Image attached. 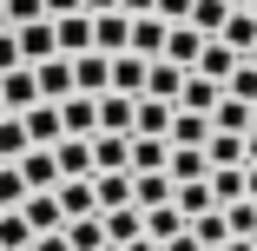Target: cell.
<instances>
[{"instance_id": "obj_29", "label": "cell", "mask_w": 257, "mask_h": 251, "mask_svg": "<svg viewBox=\"0 0 257 251\" xmlns=\"http://www.w3.org/2000/svg\"><path fill=\"white\" fill-rule=\"evenodd\" d=\"M218 40H224L231 53L244 60V53H250V40H257V20H250L244 7H231V14H224V27H218Z\"/></svg>"}, {"instance_id": "obj_13", "label": "cell", "mask_w": 257, "mask_h": 251, "mask_svg": "<svg viewBox=\"0 0 257 251\" xmlns=\"http://www.w3.org/2000/svg\"><path fill=\"white\" fill-rule=\"evenodd\" d=\"M218 99H224V86H218V79H204V73H185V86H178V99H172V106H185V113H211Z\"/></svg>"}, {"instance_id": "obj_18", "label": "cell", "mask_w": 257, "mask_h": 251, "mask_svg": "<svg viewBox=\"0 0 257 251\" xmlns=\"http://www.w3.org/2000/svg\"><path fill=\"white\" fill-rule=\"evenodd\" d=\"M20 126H27L33 145H53V139H60V106H53V99H33V106L20 113Z\"/></svg>"}, {"instance_id": "obj_43", "label": "cell", "mask_w": 257, "mask_h": 251, "mask_svg": "<svg viewBox=\"0 0 257 251\" xmlns=\"http://www.w3.org/2000/svg\"><path fill=\"white\" fill-rule=\"evenodd\" d=\"M27 251H73V244H66V231H33Z\"/></svg>"}, {"instance_id": "obj_6", "label": "cell", "mask_w": 257, "mask_h": 251, "mask_svg": "<svg viewBox=\"0 0 257 251\" xmlns=\"http://www.w3.org/2000/svg\"><path fill=\"white\" fill-rule=\"evenodd\" d=\"M125 53H139V60H159V53H165V20H159V14H132Z\"/></svg>"}, {"instance_id": "obj_57", "label": "cell", "mask_w": 257, "mask_h": 251, "mask_svg": "<svg viewBox=\"0 0 257 251\" xmlns=\"http://www.w3.org/2000/svg\"><path fill=\"white\" fill-rule=\"evenodd\" d=\"M0 113H7V106H0Z\"/></svg>"}, {"instance_id": "obj_45", "label": "cell", "mask_w": 257, "mask_h": 251, "mask_svg": "<svg viewBox=\"0 0 257 251\" xmlns=\"http://www.w3.org/2000/svg\"><path fill=\"white\" fill-rule=\"evenodd\" d=\"M159 251H204V244H198V238H191V231H178V238H165V244H159Z\"/></svg>"}, {"instance_id": "obj_55", "label": "cell", "mask_w": 257, "mask_h": 251, "mask_svg": "<svg viewBox=\"0 0 257 251\" xmlns=\"http://www.w3.org/2000/svg\"><path fill=\"white\" fill-rule=\"evenodd\" d=\"M231 7H250V0H231Z\"/></svg>"}, {"instance_id": "obj_9", "label": "cell", "mask_w": 257, "mask_h": 251, "mask_svg": "<svg viewBox=\"0 0 257 251\" xmlns=\"http://www.w3.org/2000/svg\"><path fill=\"white\" fill-rule=\"evenodd\" d=\"M99 132H132V93H92Z\"/></svg>"}, {"instance_id": "obj_31", "label": "cell", "mask_w": 257, "mask_h": 251, "mask_svg": "<svg viewBox=\"0 0 257 251\" xmlns=\"http://www.w3.org/2000/svg\"><path fill=\"white\" fill-rule=\"evenodd\" d=\"M185 231H191L204 251H218V244L231 238V225H224V212H218V205H211V212H198V218H185Z\"/></svg>"}, {"instance_id": "obj_39", "label": "cell", "mask_w": 257, "mask_h": 251, "mask_svg": "<svg viewBox=\"0 0 257 251\" xmlns=\"http://www.w3.org/2000/svg\"><path fill=\"white\" fill-rule=\"evenodd\" d=\"M27 145H33V139H27V126H20V113H0V159H20Z\"/></svg>"}, {"instance_id": "obj_50", "label": "cell", "mask_w": 257, "mask_h": 251, "mask_svg": "<svg viewBox=\"0 0 257 251\" xmlns=\"http://www.w3.org/2000/svg\"><path fill=\"white\" fill-rule=\"evenodd\" d=\"M119 14H152V0H119Z\"/></svg>"}, {"instance_id": "obj_46", "label": "cell", "mask_w": 257, "mask_h": 251, "mask_svg": "<svg viewBox=\"0 0 257 251\" xmlns=\"http://www.w3.org/2000/svg\"><path fill=\"white\" fill-rule=\"evenodd\" d=\"M40 7H46V20H53V14H86L79 0H40Z\"/></svg>"}, {"instance_id": "obj_15", "label": "cell", "mask_w": 257, "mask_h": 251, "mask_svg": "<svg viewBox=\"0 0 257 251\" xmlns=\"http://www.w3.org/2000/svg\"><path fill=\"white\" fill-rule=\"evenodd\" d=\"M92 205H99V212L132 205V172H92Z\"/></svg>"}, {"instance_id": "obj_17", "label": "cell", "mask_w": 257, "mask_h": 251, "mask_svg": "<svg viewBox=\"0 0 257 251\" xmlns=\"http://www.w3.org/2000/svg\"><path fill=\"white\" fill-rule=\"evenodd\" d=\"M86 145H92V172H125V145H132V132H92Z\"/></svg>"}, {"instance_id": "obj_44", "label": "cell", "mask_w": 257, "mask_h": 251, "mask_svg": "<svg viewBox=\"0 0 257 251\" xmlns=\"http://www.w3.org/2000/svg\"><path fill=\"white\" fill-rule=\"evenodd\" d=\"M152 14H159V20H185V14H191V0H152Z\"/></svg>"}, {"instance_id": "obj_48", "label": "cell", "mask_w": 257, "mask_h": 251, "mask_svg": "<svg viewBox=\"0 0 257 251\" xmlns=\"http://www.w3.org/2000/svg\"><path fill=\"white\" fill-rule=\"evenodd\" d=\"M244 165H257V126L244 132Z\"/></svg>"}, {"instance_id": "obj_34", "label": "cell", "mask_w": 257, "mask_h": 251, "mask_svg": "<svg viewBox=\"0 0 257 251\" xmlns=\"http://www.w3.org/2000/svg\"><path fill=\"white\" fill-rule=\"evenodd\" d=\"M172 205H178L185 218H198V212H211V185H204V179H185V185H172Z\"/></svg>"}, {"instance_id": "obj_24", "label": "cell", "mask_w": 257, "mask_h": 251, "mask_svg": "<svg viewBox=\"0 0 257 251\" xmlns=\"http://www.w3.org/2000/svg\"><path fill=\"white\" fill-rule=\"evenodd\" d=\"M132 205H139V212L172 205V179H165V172H132Z\"/></svg>"}, {"instance_id": "obj_12", "label": "cell", "mask_w": 257, "mask_h": 251, "mask_svg": "<svg viewBox=\"0 0 257 251\" xmlns=\"http://www.w3.org/2000/svg\"><path fill=\"white\" fill-rule=\"evenodd\" d=\"M237 66V53H231V46L218 40V33H204V46H198V60H191V73H204V79H218L224 86V73Z\"/></svg>"}, {"instance_id": "obj_10", "label": "cell", "mask_w": 257, "mask_h": 251, "mask_svg": "<svg viewBox=\"0 0 257 251\" xmlns=\"http://www.w3.org/2000/svg\"><path fill=\"white\" fill-rule=\"evenodd\" d=\"M165 159H172V139H145V132H132V145H125V172H165Z\"/></svg>"}, {"instance_id": "obj_7", "label": "cell", "mask_w": 257, "mask_h": 251, "mask_svg": "<svg viewBox=\"0 0 257 251\" xmlns=\"http://www.w3.org/2000/svg\"><path fill=\"white\" fill-rule=\"evenodd\" d=\"M14 46H20V60H27V66H33V60H53V53H60V46H53V20L40 14V20L14 27Z\"/></svg>"}, {"instance_id": "obj_2", "label": "cell", "mask_w": 257, "mask_h": 251, "mask_svg": "<svg viewBox=\"0 0 257 251\" xmlns=\"http://www.w3.org/2000/svg\"><path fill=\"white\" fill-rule=\"evenodd\" d=\"M33 86H40V99H53V106H60V99L73 93V60H66V53L33 60Z\"/></svg>"}, {"instance_id": "obj_47", "label": "cell", "mask_w": 257, "mask_h": 251, "mask_svg": "<svg viewBox=\"0 0 257 251\" xmlns=\"http://www.w3.org/2000/svg\"><path fill=\"white\" fill-rule=\"evenodd\" d=\"M112 251H159V238H145V231H139V238H125V244H112Z\"/></svg>"}, {"instance_id": "obj_14", "label": "cell", "mask_w": 257, "mask_h": 251, "mask_svg": "<svg viewBox=\"0 0 257 251\" xmlns=\"http://www.w3.org/2000/svg\"><path fill=\"white\" fill-rule=\"evenodd\" d=\"M165 126H172V99H132V132H145V139H165Z\"/></svg>"}, {"instance_id": "obj_1", "label": "cell", "mask_w": 257, "mask_h": 251, "mask_svg": "<svg viewBox=\"0 0 257 251\" xmlns=\"http://www.w3.org/2000/svg\"><path fill=\"white\" fill-rule=\"evenodd\" d=\"M14 165H20L27 192H53V185H60V159H53V145H27Z\"/></svg>"}, {"instance_id": "obj_5", "label": "cell", "mask_w": 257, "mask_h": 251, "mask_svg": "<svg viewBox=\"0 0 257 251\" xmlns=\"http://www.w3.org/2000/svg\"><path fill=\"white\" fill-rule=\"evenodd\" d=\"M99 119H92V93H66L60 99V139H92Z\"/></svg>"}, {"instance_id": "obj_32", "label": "cell", "mask_w": 257, "mask_h": 251, "mask_svg": "<svg viewBox=\"0 0 257 251\" xmlns=\"http://www.w3.org/2000/svg\"><path fill=\"white\" fill-rule=\"evenodd\" d=\"M204 172H211V165H204V152H198V145H172V159H165V179H172V185L204 179Z\"/></svg>"}, {"instance_id": "obj_53", "label": "cell", "mask_w": 257, "mask_h": 251, "mask_svg": "<svg viewBox=\"0 0 257 251\" xmlns=\"http://www.w3.org/2000/svg\"><path fill=\"white\" fill-rule=\"evenodd\" d=\"M244 14H250V20H257V0H250V7H244Z\"/></svg>"}, {"instance_id": "obj_54", "label": "cell", "mask_w": 257, "mask_h": 251, "mask_svg": "<svg viewBox=\"0 0 257 251\" xmlns=\"http://www.w3.org/2000/svg\"><path fill=\"white\" fill-rule=\"evenodd\" d=\"M0 27H7V7H0Z\"/></svg>"}, {"instance_id": "obj_49", "label": "cell", "mask_w": 257, "mask_h": 251, "mask_svg": "<svg viewBox=\"0 0 257 251\" xmlns=\"http://www.w3.org/2000/svg\"><path fill=\"white\" fill-rule=\"evenodd\" d=\"M244 198L257 205V165H244Z\"/></svg>"}, {"instance_id": "obj_41", "label": "cell", "mask_w": 257, "mask_h": 251, "mask_svg": "<svg viewBox=\"0 0 257 251\" xmlns=\"http://www.w3.org/2000/svg\"><path fill=\"white\" fill-rule=\"evenodd\" d=\"M0 7H7V27H27V20H40V14H46L40 0H0Z\"/></svg>"}, {"instance_id": "obj_37", "label": "cell", "mask_w": 257, "mask_h": 251, "mask_svg": "<svg viewBox=\"0 0 257 251\" xmlns=\"http://www.w3.org/2000/svg\"><path fill=\"white\" fill-rule=\"evenodd\" d=\"M211 132H250V106H237V99H218V106H211Z\"/></svg>"}, {"instance_id": "obj_25", "label": "cell", "mask_w": 257, "mask_h": 251, "mask_svg": "<svg viewBox=\"0 0 257 251\" xmlns=\"http://www.w3.org/2000/svg\"><path fill=\"white\" fill-rule=\"evenodd\" d=\"M204 185H211V205H237L244 198V165H211Z\"/></svg>"}, {"instance_id": "obj_8", "label": "cell", "mask_w": 257, "mask_h": 251, "mask_svg": "<svg viewBox=\"0 0 257 251\" xmlns=\"http://www.w3.org/2000/svg\"><path fill=\"white\" fill-rule=\"evenodd\" d=\"M125 33H132V14H119V7L92 14V53H125Z\"/></svg>"}, {"instance_id": "obj_58", "label": "cell", "mask_w": 257, "mask_h": 251, "mask_svg": "<svg viewBox=\"0 0 257 251\" xmlns=\"http://www.w3.org/2000/svg\"><path fill=\"white\" fill-rule=\"evenodd\" d=\"M106 251H112V244H106Z\"/></svg>"}, {"instance_id": "obj_35", "label": "cell", "mask_w": 257, "mask_h": 251, "mask_svg": "<svg viewBox=\"0 0 257 251\" xmlns=\"http://www.w3.org/2000/svg\"><path fill=\"white\" fill-rule=\"evenodd\" d=\"M99 225H106V244H125V238H139V205H119V212H99Z\"/></svg>"}, {"instance_id": "obj_20", "label": "cell", "mask_w": 257, "mask_h": 251, "mask_svg": "<svg viewBox=\"0 0 257 251\" xmlns=\"http://www.w3.org/2000/svg\"><path fill=\"white\" fill-rule=\"evenodd\" d=\"M165 139H172V145H204V139H211V113H185V106H172Z\"/></svg>"}, {"instance_id": "obj_52", "label": "cell", "mask_w": 257, "mask_h": 251, "mask_svg": "<svg viewBox=\"0 0 257 251\" xmlns=\"http://www.w3.org/2000/svg\"><path fill=\"white\" fill-rule=\"evenodd\" d=\"M244 60H250V66H257V40H250V53H244Z\"/></svg>"}, {"instance_id": "obj_21", "label": "cell", "mask_w": 257, "mask_h": 251, "mask_svg": "<svg viewBox=\"0 0 257 251\" xmlns=\"http://www.w3.org/2000/svg\"><path fill=\"white\" fill-rule=\"evenodd\" d=\"M139 86H145V60H139V53H112L106 93H132V99H139Z\"/></svg>"}, {"instance_id": "obj_23", "label": "cell", "mask_w": 257, "mask_h": 251, "mask_svg": "<svg viewBox=\"0 0 257 251\" xmlns=\"http://www.w3.org/2000/svg\"><path fill=\"white\" fill-rule=\"evenodd\" d=\"M53 159H60V179H92V145L86 139H53Z\"/></svg>"}, {"instance_id": "obj_28", "label": "cell", "mask_w": 257, "mask_h": 251, "mask_svg": "<svg viewBox=\"0 0 257 251\" xmlns=\"http://www.w3.org/2000/svg\"><path fill=\"white\" fill-rule=\"evenodd\" d=\"M60 231H66V244H73V251H106V225H99V212H86V218H66Z\"/></svg>"}, {"instance_id": "obj_4", "label": "cell", "mask_w": 257, "mask_h": 251, "mask_svg": "<svg viewBox=\"0 0 257 251\" xmlns=\"http://www.w3.org/2000/svg\"><path fill=\"white\" fill-rule=\"evenodd\" d=\"M198 46H204V33H198L191 20H165V53H159V60H172V66H185V73H191Z\"/></svg>"}, {"instance_id": "obj_36", "label": "cell", "mask_w": 257, "mask_h": 251, "mask_svg": "<svg viewBox=\"0 0 257 251\" xmlns=\"http://www.w3.org/2000/svg\"><path fill=\"white\" fill-rule=\"evenodd\" d=\"M27 244H33V225L20 218V205L0 212V251H27Z\"/></svg>"}, {"instance_id": "obj_30", "label": "cell", "mask_w": 257, "mask_h": 251, "mask_svg": "<svg viewBox=\"0 0 257 251\" xmlns=\"http://www.w3.org/2000/svg\"><path fill=\"white\" fill-rule=\"evenodd\" d=\"M198 152H204V165H244V132H211Z\"/></svg>"}, {"instance_id": "obj_40", "label": "cell", "mask_w": 257, "mask_h": 251, "mask_svg": "<svg viewBox=\"0 0 257 251\" xmlns=\"http://www.w3.org/2000/svg\"><path fill=\"white\" fill-rule=\"evenodd\" d=\"M20 198H27V179H20V165H14V159H0V212H14Z\"/></svg>"}, {"instance_id": "obj_33", "label": "cell", "mask_w": 257, "mask_h": 251, "mask_svg": "<svg viewBox=\"0 0 257 251\" xmlns=\"http://www.w3.org/2000/svg\"><path fill=\"white\" fill-rule=\"evenodd\" d=\"M224 99H237V106H257V66H250V60H237V66L224 73Z\"/></svg>"}, {"instance_id": "obj_19", "label": "cell", "mask_w": 257, "mask_h": 251, "mask_svg": "<svg viewBox=\"0 0 257 251\" xmlns=\"http://www.w3.org/2000/svg\"><path fill=\"white\" fill-rule=\"evenodd\" d=\"M178 86H185V66H172V60H145V99H178Z\"/></svg>"}, {"instance_id": "obj_42", "label": "cell", "mask_w": 257, "mask_h": 251, "mask_svg": "<svg viewBox=\"0 0 257 251\" xmlns=\"http://www.w3.org/2000/svg\"><path fill=\"white\" fill-rule=\"evenodd\" d=\"M7 66H27V60H20V46H14V27H0V73H7Z\"/></svg>"}, {"instance_id": "obj_22", "label": "cell", "mask_w": 257, "mask_h": 251, "mask_svg": "<svg viewBox=\"0 0 257 251\" xmlns=\"http://www.w3.org/2000/svg\"><path fill=\"white\" fill-rule=\"evenodd\" d=\"M112 53H73V93H106Z\"/></svg>"}, {"instance_id": "obj_11", "label": "cell", "mask_w": 257, "mask_h": 251, "mask_svg": "<svg viewBox=\"0 0 257 251\" xmlns=\"http://www.w3.org/2000/svg\"><path fill=\"white\" fill-rule=\"evenodd\" d=\"M33 99H40V86H33V66H7V73H0V106H7V113H27Z\"/></svg>"}, {"instance_id": "obj_3", "label": "cell", "mask_w": 257, "mask_h": 251, "mask_svg": "<svg viewBox=\"0 0 257 251\" xmlns=\"http://www.w3.org/2000/svg\"><path fill=\"white\" fill-rule=\"evenodd\" d=\"M53 46L73 60V53H92V14H53Z\"/></svg>"}, {"instance_id": "obj_27", "label": "cell", "mask_w": 257, "mask_h": 251, "mask_svg": "<svg viewBox=\"0 0 257 251\" xmlns=\"http://www.w3.org/2000/svg\"><path fill=\"white\" fill-rule=\"evenodd\" d=\"M139 231L165 244V238H178V231H185V212H178V205H152V212H139Z\"/></svg>"}, {"instance_id": "obj_56", "label": "cell", "mask_w": 257, "mask_h": 251, "mask_svg": "<svg viewBox=\"0 0 257 251\" xmlns=\"http://www.w3.org/2000/svg\"><path fill=\"white\" fill-rule=\"evenodd\" d=\"M250 126H257V106H250Z\"/></svg>"}, {"instance_id": "obj_26", "label": "cell", "mask_w": 257, "mask_h": 251, "mask_svg": "<svg viewBox=\"0 0 257 251\" xmlns=\"http://www.w3.org/2000/svg\"><path fill=\"white\" fill-rule=\"evenodd\" d=\"M53 198H60V212H66V218L99 212V205H92V179H60V185H53Z\"/></svg>"}, {"instance_id": "obj_51", "label": "cell", "mask_w": 257, "mask_h": 251, "mask_svg": "<svg viewBox=\"0 0 257 251\" xmlns=\"http://www.w3.org/2000/svg\"><path fill=\"white\" fill-rule=\"evenodd\" d=\"M79 7H86V14H106V7H119V0H79Z\"/></svg>"}, {"instance_id": "obj_16", "label": "cell", "mask_w": 257, "mask_h": 251, "mask_svg": "<svg viewBox=\"0 0 257 251\" xmlns=\"http://www.w3.org/2000/svg\"><path fill=\"white\" fill-rule=\"evenodd\" d=\"M20 218H27L33 231H60V225H66V212H60L53 192H27V198H20Z\"/></svg>"}, {"instance_id": "obj_38", "label": "cell", "mask_w": 257, "mask_h": 251, "mask_svg": "<svg viewBox=\"0 0 257 251\" xmlns=\"http://www.w3.org/2000/svg\"><path fill=\"white\" fill-rule=\"evenodd\" d=\"M224 14H231V0H191V14H185V20H191L198 33H218Z\"/></svg>"}]
</instances>
